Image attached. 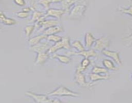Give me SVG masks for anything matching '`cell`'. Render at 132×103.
<instances>
[{
	"mask_svg": "<svg viewBox=\"0 0 132 103\" xmlns=\"http://www.w3.org/2000/svg\"><path fill=\"white\" fill-rule=\"evenodd\" d=\"M86 9V6L84 5H76L70 12V18L72 19H77L82 16Z\"/></svg>",
	"mask_w": 132,
	"mask_h": 103,
	"instance_id": "cell-4",
	"label": "cell"
},
{
	"mask_svg": "<svg viewBox=\"0 0 132 103\" xmlns=\"http://www.w3.org/2000/svg\"><path fill=\"white\" fill-rule=\"evenodd\" d=\"M59 24V22L55 19H49V20H45L41 24V28L39 30V32L41 30H45L48 29V28H50L52 27H55Z\"/></svg>",
	"mask_w": 132,
	"mask_h": 103,
	"instance_id": "cell-10",
	"label": "cell"
},
{
	"mask_svg": "<svg viewBox=\"0 0 132 103\" xmlns=\"http://www.w3.org/2000/svg\"><path fill=\"white\" fill-rule=\"evenodd\" d=\"M46 39L48 41H53V42H57L61 41V40L63 39V37H62L61 36H57V35L52 34L50 35V36H47Z\"/></svg>",
	"mask_w": 132,
	"mask_h": 103,
	"instance_id": "cell-21",
	"label": "cell"
},
{
	"mask_svg": "<svg viewBox=\"0 0 132 103\" xmlns=\"http://www.w3.org/2000/svg\"><path fill=\"white\" fill-rule=\"evenodd\" d=\"M43 15H45V14H44V13L41 12H39V11H37V10H36V11H34V12L33 13V14H32V20H31V21L32 22H34V21H37V20H38L39 18H41V17H43Z\"/></svg>",
	"mask_w": 132,
	"mask_h": 103,
	"instance_id": "cell-22",
	"label": "cell"
},
{
	"mask_svg": "<svg viewBox=\"0 0 132 103\" xmlns=\"http://www.w3.org/2000/svg\"><path fill=\"white\" fill-rule=\"evenodd\" d=\"M121 12H122L123 13H125V14H130V15H132V6H131L129 8H127V9L121 8Z\"/></svg>",
	"mask_w": 132,
	"mask_h": 103,
	"instance_id": "cell-29",
	"label": "cell"
},
{
	"mask_svg": "<svg viewBox=\"0 0 132 103\" xmlns=\"http://www.w3.org/2000/svg\"><path fill=\"white\" fill-rule=\"evenodd\" d=\"M63 31V28L61 26H55V27H52L48 29L45 30L44 32V34L46 36H50V35L55 34L59 32H61Z\"/></svg>",
	"mask_w": 132,
	"mask_h": 103,
	"instance_id": "cell-12",
	"label": "cell"
},
{
	"mask_svg": "<svg viewBox=\"0 0 132 103\" xmlns=\"http://www.w3.org/2000/svg\"><path fill=\"white\" fill-rule=\"evenodd\" d=\"M64 1H65V0H64Z\"/></svg>",
	"mask_w": 132,
	"mask_h": 103,
	"instance_id": "cell-33",
	"label": "cell"
},
{
	"mask_svg": "<svg viewBox=\"0 0 132 103\" xmlns=\"http://www.w3.org/2000/svg\"><path fill=\"white\" fill-rule=\"evenodd\" d=\"M52 58H57L59 59L61 63H64V64H68L71 61V59L68 56L59 55V54H54L52 55Z\"/></svg>",
	"mask_w": 132,
	"mask_h": 103,
	"instance_id": "cell-17",
	"label": "cell"
},
{
	"mask_svg": "<svg viewBox=\"0 0 132 103\" xmlns=\"http://www.w3.org/2000/svg\"><path fill=\"white\" fill-rule=\"evenodd\" d=\"M35 25H28L25 28V34L27 37H30L35 29Z\"/></svg>",
	"mask_w": 132,
	"mask_h": 103,
	"instance_id": "cell-26",
	"label": "cell"
},
{
	"mask_svg": "<svg viewBox=\"0 0 132 103\" xmlns=\"http://www.w3.org/2000/svg\"><path fill=\"white\" fill-rule=\"evenodd\" d=\"M96 40L97 39H95L91 32H87L85 35V45L88 48H91V46H92L94 42L96 41Z\"/></svg>",
	"mask_w": 132,
	"mask_h": 103,
	"instance_id": "cell-13",
	"label": "cell"
},
{
	"mask_svg": "<svg viewBox=\"0 0 132 103\" xmlns=\"http://www.w3.org/2000/svg\"><path fill=\"white\" fill-rule=\"evenodd\" d=\"M49 96H71V97H78L79 94L75 93L71 90H68L63 86H61L48 94Z\"/></svg>",
	"mask_w": 132,
	"mask_h": 103,
	"instance_id": "cell-3",
	"label": "cell"
},
{
	"mask_svg": "<svg viewBox=\"0 0 132 103\" xmlns=\"http://www.w3.org/2000/svg\"><path fill=\"white\" fill-rule=\"evenodd\" d=\"M47 36L45 34L39 35V36H36V37H34L30 39H29V45L31 46H33L36 45L37 44L41 42V40L44 39H46Z\"/></svg>",
	"mask_w": 132,
	"mask_h": 103,
	"instance_id": "cell-15",
	"label": "cell"
},
{
	"mask_svg": "<svg viewBox=\"0 0 132 103\" xmlns=\"http://www.w3.org/2000/svg\"><path fill=\"white\" fill-rule=\"evenodd\" d=\"M25 95L32 97L36 102L38 103H55V102H61L59 100H54V99H50L48 98L47 96L44 95H37L30 91H27L25 93Z\"/></svg>",
	"mask_w": 132,
	"mask_h": 103,
	"instance_id": "cell-2",
	"label": "cell"
},
{
	"mask_svg": "<svg viewBox=\"0 0 132 103\" xmlns=\"http://www.w3.org/2000/svg\"><path fill=\"white\" fill-rule=\"evenodd\" d=\"M92 73H108V69L104 68H101L99 66H94L92 69Z\"/></svg>",
	"mask_w": 132,
	"mask_h": 103,
	"instance_id": "cell-23",
	"label": "cell"
},
{
	"mask_svg": "<svg viewBox=\"0 0 132 103\" xmlns=\"http://www.w3.org/2000/svg\"><path fill=\"white\" fill-rule=\"evenodd\" d=\"M30 15L29 12H20L17 13V16L19 18H27Z\"/></svg>",
	"mask_w": 132,
	"mask_h": 103,
	"instance_id": "cell-28",
	"label": "cell"
},
{
	"mask_svg": "<svg viewBox=\"0 0 132 103\" xmlns=\"http://www.w3.org/2000/svg\"><path fill=\"white\" fill-rule=\"evenodd\" d=\"M109 78L108 76H103L100 75L99 73H92L90 74V79L92 81H100V80H104L107 79Z\"/></svg>",
	"mask_w": 132,
	"mask_h": 103,
	"instance_id": "cell-18",
	"label": "cell"
},
{
	"mask_svg": "<svg viewBox=\"0 0 132 103\" xmlns=\"http://www.w3.org/2000/svg\"><path fill=\"white\" fill-rule=\"evenodd\" d=\"M14 3L15 4L18 5V6H25L26 5V2L24 0H14Z\"/></svg>",
	"mask_w": 132,
	"mask_h": 103,
	"instance_id": "cell-30",
	"label": "cell"
},
{
	"mask_svg": "<svg viewBox=\"0 0 132 103\" xmlns=\"http://www.w3.org/2000/svg\"><path fill=\"white\" fill-rule=\"evenodd\" d=\"M103 65L104 66L106 69L110 70H116L117 69L115 65L113 64V63H112V61L108 60V59H104L103 61Z\"/></svg>",
	"mask_w": 132,
	"mask_h": 103,
	"instance_id": "cell-20",
	"label": "cell"
},
{
	"mask_svg": "<svg viewBox=\"0 0 132 103\" xmlns=\"http://www.w3.org/2000/svg\"><path fill=\"white\" fill-rule=\"evenodd\" d=\"M51 45L48 43V42H41L37 44L36 45L33 46H31L30 50L32 51L38 53H43V52H46V51H48L49 49L51 47Z\"/></svg>",
	"mask_w": 132,
	"mask_h": 103,
	"instance_id": "cell-6",
	"label": "cell"
},
{
	"mask_svg": "<svg viewBox=\"0 0 132 103\" xmlns=\"http://www.w3.org/2000/svg\"><path fill=\"white\" fill-rule=\"evenodd\" d=\"M32 8L31 7H27V8H23V12H30L31 10H32Z\"/></svg>",
	"mask_w": 132,
	"mask_h": 103,
	"instance_id": "cell-31",
	"label": "cell"
},
{
	"mask_svg": "<svg viewBox=\"0 0 132 103\" xmlns=\"http://www.w3.org/2000/svg\"><path fill=\"white\" fill-rule=\"evenodd\" d=\"M49 55L47 53L43 52V53H38L37 54V59L36 60L35 64L37 65H42L48 59Z\"/></svg>",
	"mask_w": 132,
	"mask_h": 103,
	"instance_id": "cell-11",
	"label": "cell"
},
{
	"mask_svg": "<svg viewBox=\"0 0 132 103\" xmlns=\"http://www.w3.org/2000/svg\"><path fill=\"white\" fill-rule=\"evenodd\" d=\"M72 46L77 49L79 52H82L85 50V48H84L83 45L81 44V42L79 41H75L74 42L72 43Z\"/></svg>",
	"mask_w": 132,
	"mask_h": 103,
	"instance_id": "cell-24",
	"label": "cell"
},
{
	"mask_svg": "<svg viewBox=\"0 0 132 103\" xmlns=\"http://www.w3.org/2000/svg\"><path fill=\"white\" fill-rule=\"evenodd\" d=\"M65 13L64 10H59V9H54V8H50L48 10L47 13L45 14V17H54L59 19L62 17V15Z\"/></svg>",
	"mask_w": 132,
	"mask_h": 103,
	"instance_id": "cell-8",
	"label": "cell"
},
{
	"mask_svg": "<svg viewBox=\"0 0 132 103\" xmlns=\"http://www.w3.org/2000/svg\"><path fill=\"white\" fill-rule=\"evenodd\" d=\"M75 79H76V82L78 84L81 86H83V87H89V86L90 85V84L87 83L86 82L85 75L80 72H76Z\"/></svg>",
	"mask_w": 132,
	"mask_h": 103,
	"instance_id": "cell-9",
	"label": "cell"
},
{
	"mask_svg": "<svg viewBox=\"0 0 132 103\" xmlns=\"http://www.w3.org/2000/svg\"><path fill=\"white\" fill-rule=\"evenodd\" d=\"M62 48L68 49L70 50L71 46L70 44V39L68 37H63V39L61 41L57 42H55V44L50 47L49 50L48 51V54H54L56 52L57 50H60Z\"/></svg>",
	"mask_w": 132,
	"mask_h": 103,
	"instance_id": "cell-1",
	"label": "cell"
},
{
	"mask_svg": "<svg viewBox=\"0 0 132 103\" xmlns=\"http://www.w3.org/2000/svg\"><path fill=\"white\" fill-rule=\"evenodd\" d=\"M110 45V39L108 37H102L95 41L94 46V50L103 51V50L108 48Z\"/></svg>",
	"mask_w": 132,
	"mask_h": 103,
	"instance_id": "cell-5",
	"label": "cell"
},
{
	"mask_svg": "<svg viewBox=\"0 0 132 103\" xmlns=\"http://www.w3.org/2000/svg\"><path fill=\"white\" fill-rule=\"evenodd\" d=\"M102 53L103 54H104L106 56L110 57L112 58L116 63H117L119 65H121L122 63H121V59H120V56H119V53L117 52H113V51H110V50H103L102 51Z\"/></svg>",
	"mask_w": 132,
	"mask_h": 103,
	"instance_id": "cell-7",
	"label": "cell"
},
{
	"mask_svg": "<svg viewBox=\"0 0 132 103\" xmlns=\"http://www.w3.org/2000/svg\"><path fill=\"white\" fill-rule=\"evenodd\" d=\"M73 54H77V55H82L83 57H85V58H89L90 57H95L97 55L96 52H95V50L92 49V50H83L82 52H79L78 53H76L73 52Z\"/></svg>",
	"mask_w": 132,
	"mask_h": 103,
	"instance_id": "cell-16",
	"label": "cell"
},
{
	"mask_svg": "<svg viewBox=\"0 0 132 103\" xmlns=\"http://www.w3.org/2000/svg\"><path fill=\"white\" fill-rule=\"evenodd\" d=\"M53 3H59V2H63L64 0H52Z\"/></svg>",
	"mask_w": 132,
	"mask_h": 103,
	"instance_id": "cell-32",
	"label": "cell"
},
{
	"mask_svg": "<svg viewBox=\"0 0 132 103\" xmlns=\"http://www.w3.org/2000/svg\"><path fill=\"white\" fill-rule=\"evenodd\" d=\"M90 61L89 60L88 58H85L81 62V66L84 68L85 70H86L87 68V67L90 65Z\"/></svg>",
	"mask_w": 132,
	"mask_h": 103,
	"instance_id": "cell-27",
	"label": "cell"
},
{
	"mask_svg": "<svg viewBox=\"0 0 132 103\" xmlns=\"http://www.w3.org/2000/svg\"><path fill=\"white\" fill-rule=\"evenodd\" d=\"M39 3L43 5L45 7V9L48 10L50 7V3H53L52 0H39Z\"/></svg>",
	"mask_w": 132,
	"mask_h": 103,
	"instance_id": "cell-25",
	"label": "cell"
},
{
	"mask_svg": "<svg viewBox=\"0 0 132 103\" xmlns=\"http://www.w3.org/2000/svg\"><path fill=\"white\" fill-rule=\"evenodd\" d=\"M0 19H1V23L6 25H14L17 23V22L14 19L6 18L5 14L3 13V12H1L0 13Z\"/></svg>",
	"mask_w": 132,
	"mask_h": 103,
	"instance_id": "cell-14",
	"label": "cell"
},
{
	"mask_svg": "<svg viewBox=\"0 0 132 103\" xmlns=\"http://www.w3.org/2000/svg\"><path fill=\"white\" fill-rule=\"evenodd\" d=\"M78 0H65V1L62 2V5H63V8L65 11H68L72 5L76 3V2Z\"/></svg>",
	"mask_w": 132,
	"mask_h": 103,
	"instance_id": "cell-19",
	"label": "cell"
}]
</instances>
